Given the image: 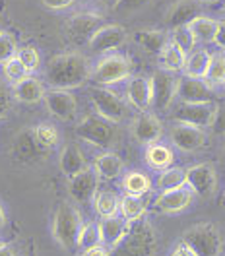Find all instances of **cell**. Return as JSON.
<instances>
[{
	"instance_id": "cell-22",
	"label": "cell",
	"mask_w": 225,
	"mask_h": 256,
	"mask_svg": "<svg viewBox=\"0 0 225 256\" xmlns=\"http://www.w3.org/2000/svg\"><path fill=\"white\" fill-rule=\"evenodd\" d=\"M196 16H200V4L196 0H177L167 10L165 22L173 30L178 26H188Z\"/></svg>"
},
{
	"instance_id": "cell-11",
	"label": "cell",
	"mask_w": 225,
	"mask_h": 256,
	"mask_svg": "<svg viewBox=\"0 0 225 256\" xmlns=\"http://www.w3.org/2000/svg\"><path fill=\"white\" fill-rule=\"evenodd\" d=\"M169 138H171V144L175 146L177 150H180V152H184V154L198 152V150H202L204 146L208 144L206 128L184 124V122H175L171 126Z\"/></svg>"
},
{
	"instance_id": "cell-20",
	"label": "cell",
	"mask_w": 225,
	"mask_h": 256,
	"mask_svg": "<svg viewBox=\"0 0 225 256\" xmlns=\"http://www.w3.org/2000/svg\"><path fill=\"white\" fill-rule=\"evenodd\" d=\"M126 99L138 111H150L152 107V84L146 76H134L126 84Z\"/></svg>"
},
{
	"instance_id": "cell-40",
	"label": "cell",
	"mask_w": 225,
	"mask_h": 256,
	"mask_svg": "<svg viewBox=\"0 0 225 256\" xmlns=\"http://www.w3.org/2000/svg\"><path fill=\"white\" fill-rule=\"evenodd\" d=\"M169 39H171L173 43H177L178 47L182 48V50H186V52H192V48L196 47V41H194L192 33H190V30H188L186 26L173 28V30L169 32Z\"/></svg>"
},
{
	"instance_id": "cell-19",
	"label": "cell",
	"mask_w": 225,
	"mask_h": 256,
	"mask_svg": "<svg viewBox=\"0 0 225 256\" xmlns=\"http://www.w3.org/2000/svg\"><path fill=\"white\" fill-rule=\"evenodd\" d=\"M97 225H99L101 244H105L109 250H112L120 240L124 239V235L130 229V224L124 218H120L118 214L111 216V218H101V222Z\"/></svg>"
},
{
	"instance_id": "cell-48",
	"label": "cell",
	"mask_w": 225,
	"mask_h": 256,
	"mask_svg": "<svg viewBox=\"0 0 225 256\" xmlns=\"http://www.w3.org/2000/svg\"><path fill=\"white\" fill-rule=\"evenodd\" d=\"M214 43L222 48V50H225V20H220V26H218V33H216Z\"/></svg>"
},
{
	"instance_id": "cell-21",
	"label": "cell",
	"mask_w": 225,
	"mask_h": 256,
	"mask_svg": "<svg viewBox=\"0 0 225 256\" xmlns=\"http://www.w3.org/2000/svg\"><path fill=\"white\" fill-rule=\"evenodd\" d=\"M45 92H47V90H45L43 82L37 80V78L32 76V74H28L26 78H22L20 82L12 84V96L16 97L18 101L28 103V105H33V103L43 101Z\"/></svg>"
},
{
	"instance_id": "cell-46",
	"label": "cell",
	"mask_w": 225,
	"mask_h": 256,
	"mask_svg": "<svg viewBox=\"0 0 225 256\" xmlns=\"http://www.w3.org/2000/svg\"><path fill=\"white\" fill-rule=\"evenodd\" d=\"M80 256H111V250L105 244H96V246H90V248L82 250Z\"/></svg>"
},
{
	"instance_id": "cell-5",
	"label": "cell",
	"mask_w": 225,
	"mask_h": 256,
	"mask_svg": "<svg viewBox=\"0 0 225 256\" xmlns=\"http://www.w3.org/2000/svg\"><path fill=\"white\" fill-rule=\"evenodd\" d=\"M182 240L196 256H220L224 250V237L214 224H198L182 233Z\"/></svg>"
},
{
	"instance_id": "cell-36",
	"label": "cell",
	"mask_w": 225,
	"mask_h": 256,
	"mask_svg": "<svg viewBox=\"0 0 225 256\" xmlns=\"http://www.w3.org/2000/svg\"><path fill=\"white\" fill-rule=\"evenodd\" d=\"M16 154L20 160L32 161V160H35V158H39L41 154H45V150H41L39 146L35 144V140H33V136H32V130H28V132H22V134L18 136Z\"/></svg>"
},
{
	"instance_id": "cell-54",
	"label": "cell",
	"mask_w": 225,
	"mask_h": 256,
	"mask_svg": "<svg viewBox=\"0 0 225 256\" xmlns=\"http://www.w3.org/2000/svg\"><path fill=\"white\" fill-rule=\"evenodd\" d=\"M0 244H2V240H0Z\"/></svg>"
},
{
	"instance_id": "cell-33",
	"label": "cell",
	"mask_w": 225,
	"mask_h": 256,
	"mask_svg": "<svg viewBox=\"0 0 225 256\" xmlns=\"http://www.w3.org/2000/svg\"><path fill=\"white\" fill-rule=\"evenodd\" d=\"M184 184H186V171L182 167H173V165L160 171V176L156 180V186L160 192L173 190V188L184 186Z\"/></svg>"
},
{
	"instance_id": "cell-51",
	"label": "cell",
	"mask_w": 225,
	"mask_h": 256,
	"mask_svg": "<svg viewBox=\"0 0 225 256\" xmlns=\"http://www.w3.org/2000/svg\"><path fill=\"white\" fill-rule=\"evenodd\" d=\"M6 225V214H4V210H2V206H0V229Z\"/></svg>"
},
{
	"instance_id": "cell-10",
	"label": "cell",
	"mask_w": 225,
	"mask_h": 256,
	"mask_svg": "<svg viewBox=\"0 0 225 256\" xmlns=\"http://www.w3.org/2000/svg\"><path fill=\"white\" fill-rule=\"evenodd\" d=\"M124 41H126V30L122 26H118V24H103L88 39V47L92 48V52L107 54V52H114L118 47H122Z\"/></svg>"
},
{
	"instance_id": "cell-49",
	"label": "cell",
	"mask_w": 225,
	"mask_h": 256,
	"mask_svg": "<svg viewBox=\"0 0 225 256\" xmlns=\"http://www.w3.org/2000/svg\"><path fill=\"white\" fill-rule=\"evenodd\" d=\"M0 256H16V252H14V248L12 246H8V244H0Z\"/></svg>"
},
{
	"instance_id": "cell-7",
	"label": "cell",
	"mask_w": 225,
	"mask_h": 256,
	"mask_svg": "<svg viewBox=\"0 0 225 256\" xmlns=\"http://www.w3.org/2000/svg\"><path fill=\"white\" fill-rule=\"evenodd\" d=\"M152 84V107L156 111H167L177 101V86L178 78L173 72L167 70H156L150 76Z\"/></svg>"
},
{
	"instance_id": "cell-25",
	"label": "cell",
	"mask_w": 225,
	"mask_h": 256,
	"mask_svg": "<svg viewBox=\"0 0 225 256\" xmlns=\"http://www.w3.org/2000/svg\"><path fill=\"white\" fill-rule=\"evenodd\" d=\"M218 26H220V20L200 14V16L194 18L186 28L190 30V33H192V37H194V41H196V43L210 45V43H214V39H216Z\"/></svg>"
},
{
	"instance_id": "cell-15",
	"label": "cell",
	"mask_w": 225,
	"mask_h": 256,
	"mask_svg": "<svg viewBox=\"0 0 225 256\" xmlns=\"http://www.w3.org/2000/svg\"><path fill=\"white\" fill-rule=\"evenodd\" d=\"M43 101H45L47 111L52 116L60 118V120H70L76 114V111H78V101H76V97L72 96L68 90H54V88H50L48 92H45Z\"/></svg>"
},
{
	"instance_id": "cell-47",
	"label": "cell",
	"mask_w": 225,
	"mask_h": 256,
	"mask_svg": "<svg viewBox=\"0 0 225 256\" xmlns=\"http://www.w3.org/2000/svg\"><path fill=\"white\" fill-rule=\"evenodd\" d=\"M152 0H118L116 8H124V10H136V8H142L146 4H150Z\"/></svg>"
},
{
	"instance_id": "cell-45",
	"label": "cell",
	"mask_w": 225,
	"mask_h": 256,
	"mask_svg": "<svg viewBox=\"0 0 225 256\" xmlns=\"http://www.w3.org/2000/svg\"><path fill=\"white\" fill-rule=\"evenodd\" d=\"M169 256H196V252H194L184 240H178L177 244L171 248V254Z\"/></svg>"
},
{
	"instance_id": "cell-2",
	"label": "cell",
	"mask_w": 225,
	"mask_h": 256,
	"mask_svg": "<svg viewBox=\"0 0 225 256\" xmlns=\"http://www.w3.org/2000/svg\"><path fill=\"white\" fill-rule=\"evenodd\" d=\"M158 231L148 220L130 224L128 233L111 250V256H156L158 254Z\"/></svg>"
},
{
	"instance_id": "cell-55",
	"label": "cell",
	"mask_w": 225,
	"mask_h": 256,
	"mask_svg": "<svg viewBox=\"0 0 225 256\" xmlns=\"http://www.w3.org/2000/svg\"><path fill=\"white\" fill-rule=\"evenodd\" d=\"M224 10H225V6H224Z\"/></svg>"
},
{
	"instance_id": "cell-34",
	"label": "cell",
	"mask_w": 225,
	"mask_h": 256,
	"mask_svg": "<svg viewBox=\"0 0 225 256\" xmlns=\"http://www.w3.org/2000/svg\"><path fill=\"white\" fill-rule=\"evenodd\" d=\"M122 188L126 194L134 196H146L152 190V178L142 171H130L122 178Z\"/></svg>"
},
{
	"instance_id": "cell-24",
	"label": "cell",
	"mask_w": 225,
	"mask_h": 256,
	"mask_svg": "<svg viewBox=\"0 0 225 256\" xmlns=\"http://www.w3.org/2000/svg\"><path fill=\"white\" fill-rule=\"evenodd\" d=\"M58 165L60 171L64 173V176H74L78 175L80 171H84L88 167V161L84 158V152L80 150L78 144H68L62 148L60 156H58Z\"/></svg>"
},
{
	"instance_id": "cell-38",
	"label": "cell",
	"mask_w": 225,
	"mask_h": 256,
	"mask_svg": "<svg viewBox=\"0 0 225 256\" xmlns=\"http://www.w3.org/2000/svg\"><path fill=\"white\" fill-rule=\"evenodd\" d=\"M30 72L26 70V66L20 62V58H18L16 54L12 56V58H8L6 62H2V78L6 82H10V84H16L20 82L22 78H26Z\"/></svg>"
},
{
	"instance_id": "cell-37",
	"label": "cell",
	"mask_w": 225,
	"mask_h": 256,
	"mask_svg": "<svg viewBox=\"0 0 225 256\" xmlns=\"http://www.w3.org/2000/svg\"><path fill=\"white\" fill-rule=\"evenodd\" d=\"M101 244V237H99V225L96 222L90 224H82L80 233H78V240H76V248L86 250L90 246Z\"/></svg>"
},
{
	"instance_id": "cell-35",
	"label": "cell",
	"mask_w": 225,
	"mask_h": 256,
	"mask_svg": "<svg viewBox=\"0 0 225 256\" xmlns=\"http://www.w3.org/2000/svg\"><path fill=\"white\" fill-rule=\"evenodd\" d=\"M204 82L208 84L210 88H225V52L212 54V60H210Z\"/></svg>"
},
{
	"instance_id": "cell-13",
	"label": "cell",
	"mask_w": 225,
	"mask_h": 256,
	"mask_svg": "<svg viewBox=\"0 0 225 256\" xmlns=\"http://www.w3.org/2000/svg\"><path fill=\"white\" fill-rule=\"evenodd\" d=\"M99 190V176L94 167H86L78 175L68 178V194L78 204H90Z\"/></svg>"
},
{
	"instance_id": "cell-57",
	"label": "cell",
	"mask_w": 225,
	"mask_h": 256,
	"mask_svg": "<svg viewBox=\"0 0 225 256\" xmlns=\"http://www.w3.org/2000/svg\"><path fill=\"white\" fill-rule=\"evenodd\" d=\"M224 256H225V254H224Z\"/></svg>"
},
{
	"instance_id": "cell-28",
	"label": "cell",
	"mask_w": 225,
	"mask_h": 256,
	"mask_svg": "<svg viewBox=\"0 0 225 256\" xmlns=\"http://www.w3.org/2000/svg\"><path fill=\"white\" fill-rule=\"evenodd\" d=\"M210 60H212V52H208L206 48H200V50H192L186 54V60L182 66V74L186 78H200L204 80L206 72H208Z\"/></svg>"
},
{
	"instance_id": "cell-39",
	"label": "cell",
	"mask_w": 225,
	"mask_h": 256,
	"mask_svg": "<svg viewBox=\"0 0 225 256\" xmlns=\"http://www.w3.org/2000/svg\"><path fill=\"white\" fill-rule=\"evenodd\" d=\"M16 56L20 58V62L26 66V70L32 74L35 72L39 66H41V54H39V50L32 45H26V47H20L16 50Z\"/></svg>"
},
{
	"instance_id": "cell-32",
	"label": "cell",
	"mask_w": 225,
	"mask_h": 256,
	"mask_svg": "<svg viewBox=\"0 0 225 256\" xmlns=\"http://www.w3.org/2000/svg\"><path fill=\"white\" fill-rule=\"evenodd\" d=\"M32 136L33 140H35V144L39 146L41 150H52L54 146L58 144V140H60V134H58V130L54 124H50V122H39V124H35L32 128Z\"/></svg>"
},
{
	"instance_id": "cell-30",
	"label": "cell",
	"mask_w": 225,
	"mask_h": 256,
	"mask_svg": "<svg viewBox=\"0 0 225 256\" xmlns=\"http://www.w3.org/2000/svg\"><path fill=\"white\" fill-rule=\"evenodd\" d=\"M146 163L156 169V171H163L167 167H171L175 163V154L169 146L165 144H148V150H146Z\"/></svg>"
},
{
	"instance_id": "cell-4",
	"label": "cell",
	"mask_w": 225,
	"mask_h": 256,
	"mask_svg": "<svg viewBox=\"0 0 225 256\" xmlns=\"http://www.w3.org/2000/svg\"><path fill=\"white\" fill-rule=\"evenodd\" d=\"M132 72V62L128 56L120 52H107L103 58H99L96 66L92 68L90 80L96 82L97 86H114L122 80H128Z\"/></svg>"
},
{
	"instance_id": "cell-52",
	"label": "cell",
	"mask_w": 225,
	"mask_h": 256,
	"mask_svg": "<svg viewBox=\"0 0 225 256\" xmlns=\"http://www.w3.org/2000/svg\"><path fill=\"white\" fill-rule=\"evenodd\" d=\"M107 6H112V8H116V4H118V0H103Z\"/></svg>"
},
{
	"instance_id": "cell-23",
	"label": "cell",
	"mask_w": 225,
	"mask_h": 256,
	"mask_svg": "<svg viewBox=\"0 0 225 256\" xmlns=\"http://www.w3.org/2000/svg\"><path fill=\"white\" fill-rule=\"evenodd\" d=\"M122 169H124L122 158L118 154H114V152H103L94 161V171L103 180H114V178H118L120 173H122Z\"/></svg>"
},
{
	"instance_id": "cell-3",
	"label": "cell",
	"mask_w": 225,
	"mask_h": 256,
	"mask_svg": "<svg viewBox=\"0 0 225 256\" xmlns=\"http://www.w3.org/2000/svg\"><path fill=\"white\" fill-rule=\"evenodd\" d=\"M82 224L84 220L78 208L70 202H62L52 216V225H50L52 239L66 250H76V240H78Z\"/></svg>"
},
{
	"instance_id": "cell-50",
	"label": "cell",
	"mask_w": 225,
	"mask_h": 256,
	"mask_svg": "<svg viewBox=\"0 0 225 256\" xmlns=\"http://www.w3.org/2000/svg\"><path fill=\"white\" fill-rule=\"evenodd\" d=\"M198 4H204V6H214V4H218L220 0H196Z\"/></svg>"
},
{
	"instance_id": "cell-8",
	"label": "cell",
	"mask_w": 225,
	"mask_h": 256,
	"mask_svg": "<svg viewBox=\"0 0 225 256\" xmlns=\"http://www.w3.org/2000/svg\"><path fill=\"white\" fill-rule=\"evenodd\" d=\"M90 99L92 105L96 109V114L111 120V122H120L126 116V105L120 97L116 96L112 90L105 88V86H96L90 90Z\"/></svg>"
},
{
	"instance_id": "cell-31",
	"label": "cell",
	"mask_w": 225,
	"mask_h": 256,
	"mask_svg": "<svg viewBox=\"0 0 225 256\" xmlns=\"http://www.w3.org/2000/svg\"><path fill=\"white\" fill-rule=\"evenodd\" d=\"M94 210L99 218H111L118 214V204H120V196L112 190H97L94 196Z\"/></svg>"
},
{
	"instance_id": "cell-53",
	"label": "cell",
	"mask_w": 225,
	"mask_h": 256,
	"mask_svg": "<svg viewBox=\"0 0 225 256\" xmlns=\"http://www.w3.org/2000/svg\"><path fill=\"white\" fill-rule=\"evenodd\" d=\"M222 158H224V163H225V144H224V150H222Z\"/></svg>"
},
{
	"instance_id": "cell-18",
	"label": "cell",
	"mask_w": 225,
	"mask_h": 256,
	"mask_svg": "<svg viewBox=\"0 0 225 256\" xmlns=\"http://www.w3.org/2000/svg\"><path fill=\"white\" fill-rule=\"evenodd\" d=\"M177 99L178 103H204L214 101L212 99V88L200 78H178L177 86Z\"/></svg>"
},
{
	"instance_id": "cell-41",
	"label": "cell",
	"mask_w": 225,
	"mask_h": 256,
	"mask_svg": "<svg viewBox=\"0 0 225 256\" xmlns=\"http://www.w3.org/2000/svg\"><path fill=\"white\" fill-rule=\"evenodd\" d=\"M18 50V43L14 35L8 32H0V64L12 58Z\"/></svg>"
},
{
	"instance_id": "cell-6",
	"label": "cell",
	"mask_w": 225,
	"mask_h": 256,
	"mask_svg": "<svg viewBox=\"0 0 225 256\" xmlns=\"http://www.w3.org/2000/svg\"><path fill=\"white\" fill-rule=\"evenodd\" d=\"M76 136L96 148L107 150V148H111L116 138V126H114V122L99 116V114H88L78 122Z\"/></svg>"
},
{
	"instance_id": "cell-43",
	"label": "cell",
	"mask_w": 225,
	"mask_h": 256,
	"mask_svg": "<svg viewBox=\"0 0 225 256\" xmlns=\"http://www.w3.org/2000/svg\"><path fill=\"white\" fill-rule=\"evenodd\" d=\"M10 103H12V99H10V94H8V90L4 88V84L0 82V118H4L8 111H10Z\"/></svg>"
},
{
	"instance_id": "cell-12",
	"label": "cell",
	"mask_w": 225,
	"mask_h": 256,
	"mask_svg": "<svg viewBox=\"0 0 225 256\" xmlns=\"http://www.w3.org/2000/svg\"><path fill=\"white\" fill-rule=\"evenodd\" d=\"M216 111V101H204V103H178L173 111L175 122H184L192 126L210 128L212 118Z\"/></svg>"
},
{
	"instance_id": "cell-44",
	"label": "cell",
	"mask_w": 225,
	"mask_h": 256,
	"mask_svg": "<svg viewBox=\"0 0 225 256\" xmlns=\"http://www.w3.org/2000/svg\"><path fill=\"white\" fill-rule=\"evenodd\" d=\"M43 2V6L48 8V10H66V8H70L76 0H41Z\"/></svg>"
},
{
	"instance_id": "cell-26",
	"label": "cell",
	"mask_w": 225,
	"mask_h": 256,
	"mask_svg": "<svg viewBox=\"0 0 225 256\" xmlns=\"http://www.w3.org/2000/svg\"><path fill=\"white\" fill-rule=\"evenodd\" d=\"M186 54H188L186 50H182L177 43H173V41L169 39V43L161 48V52L158 54V58H160V68L161 70H167V72H173V74L182 72Z\"/></svg>"
},
{
	"instance_id": "cell-29",
	"label": "cell",
	"mask_w": 225,
	"mask_h": 256,
	"mask_svg": "<svg viewBox=\"0 0 225 256\" xmlns=\"http://www.w3.org/2000/svg\"><path fill=\"white\" fill-rule=\"evenodd\" d=\"M148 212V202L144 196H134V194H124L118 204V216L124 218L128 224H134L142 220Z\"/></svg>"
},
{
	"instance_id": "cell-9",
	"label": "cell",
	"mask_w": 225,
	"mask_h": 256,
	"mask_svg": "<svg viewBox=\"0 0 225 256\" xmlns=\"http://www.w3.org/2000/svg\"><path fill=\"white\" fill-rule=\"evenodd\" d=\"M186 171V186L200 198H212L218 190V173L212 163H198Z\"/></svg>"
},
{
	"instance_id": "cell-1",
	"label": "cell",
	"mask_w": 225,
	"mask_h": 256,
	"mask_svg": "<svg viewBox=\"0 0 225 256\" xmlns=\"http://www.w3.org/2000/svg\"><path fill=\"white\" fill-rule=\"evenodd\" d=\"M92 66L80 52H64L50 58L45 70V80L54 90H76L90 80Z\"/></svg>"
},
{
	"instance_id": "cell-14",
	"label": "cell",
	"mask_w": 225,
	"mask_h": 256,
	"mask_svg": "<svg viewBox=\"0 0 225 256\" xmlns=\"http://www.w3.org/2000/svg\"><path fill=\"white\" fill-rule=\"evenodd\" d=\"M130 132H132L134 140L140 144H156V142H160L161 134H163V124L156 112L142 111L138 116L132 118Z\"/></svg>"
},
{
	"instance_id": "cell-27",
	"label": "cell",
	"mask_w": 225,
	"mask_h": 256,
	"mask_svg": "<svg viewBox=\"0 0 225 256\" xmlns=\"http://www.w3.org/2000/svg\"><path fill=\"white\" fill-rule=\"evenodd\" d=\"M134 41L148 52L160 54L161 48L169 43V32H165V30H138L134 33Z\"/></svg>"
},
{
	"instance_id": "cell-42",
	"label": "cell",
	"mask_w": 225,
	"mask_h": 256,
	"mask_svg": "<svg viewBox=\"0 0 225 256\" xmlns=\"http://www.w3.org/2000/svg\"><path fill=\"white\" fill-rule=\"evenodd\" d=\"M210 128L216 136H225V101L216 103V111H214V118H212Z\"/></svg>"
},
{
	"instance_id": "cell-16",
	"label": "cell",
	"mask_w": 225,
	"mask_h": 256,
	"mask_svg": "<svg viewBox=\"0 0 225 256\" xmlns=\"http://www.w3.org/2000/svg\"><path fill=\"white\" fill-rule=\"evenodd\" d=\"M194 194L186 184L178 186L173 190L160 192V196L156 198V208L163 214H178L182 210H186L194 202Z\"/></svg>"
},
{
	"instance_id": "cell-56",
	"label": "cell",
	"mask_w": 225,
	"mask_h": 256,
	"mask_svg": "<svg viewBox=\"0 0 225 256\" xmlns=\"http://www.w3.org/2000/svg\"><path fill=\"white\" fill-rule=\"evenodd\" d=\"M224 52H225V50H224Z\"/></svg>"
},
{
	"instance_id": "cell-17",
	"label": "cell",
	"mask_w": 225,
	"mask_h": 256,
	"mask_svg": "<svg viewBox=\"0 0 225 256\" xmlns=\"http://www.w3.org/2000/svg\"><path fill=\"white\" fill-rule=\"evenodd\" d=\"M103 26V18L94 12H82L74 14L66 22V32L74 41H88L97 28Z\"/></svg>"
}]
</instances>
